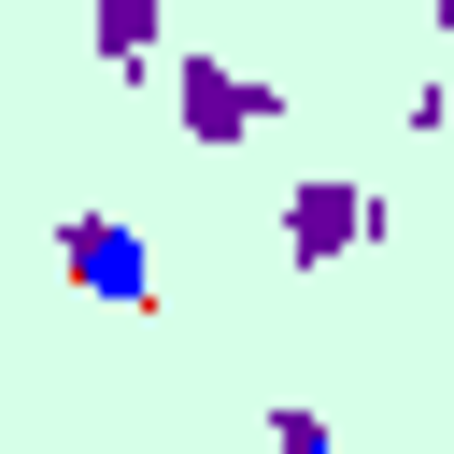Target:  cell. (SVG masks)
Instances as JSON below:
<instances>
[{
  "label": "cell",
  "instance_id": "6da1fadb",
  "mask_svg": "<svg viewBox=\"0 0 454 454\" xmlns=\"http://www.w3.org/2000/svg\"><path fill=\"white\" fill-rule=\"evenodd\" d=\"M71 270H85V284H114V298H156V270H142V241H128V227H85V241H71Z\"/></svg>",
  "mask_w": 454,
  "mask_h": 454
}]
</instances>
